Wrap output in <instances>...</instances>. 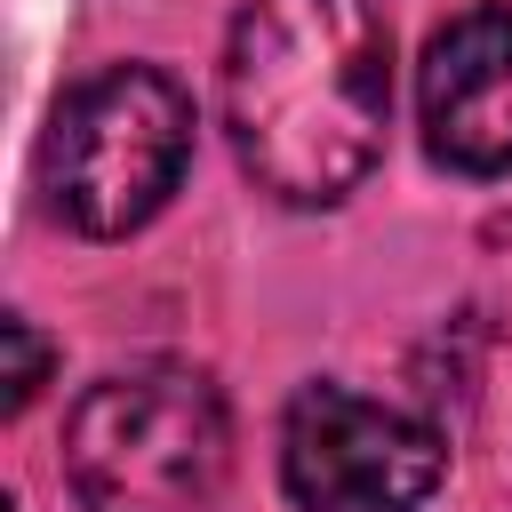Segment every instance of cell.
Wrapping results in <instances>:
<instances>
[{
  "label": "cell",
  "instance_id": "6da1fadb",
  "mask_svg": "<svg viewBox=\"0 0 512 512\" xmlns=\"http://www.w3.org/2000/svg\"><path fill=\"white\" fill-rule=\"evenodd\" d=\"M224 136L280 208H336L392 128V24L376 0H248L216 64Z\"/></svg>",
  "mask_w": 512,
  "mask_h": 512
},
{
  "label": "cell",
  "instance_id": "7a4b0ae2",
  "mask_svg": "<svg viewBox=\"0 0 512 512\" xmlns=\"http://www.w3.org/2000/svg\"><path fill=\"white\" fill-rule=\"evenodd\" d=\"M232 472V408L184 360L96 376L64 416V480L80 512H208Z\"/></svg>",
  "mask_w": 512,
  "mask_h": 512
},
{
  "label": "cell",
  "instance_id": "3957f363",
  "mask_svg": "<svg viewBox=\"0 0 512 512\" xmlns=\"http://www.w3.org/2000/svg\"><path fill=\"white\" fill-rule=\"evenodd\" d=\"M192 128L200 120H192V96L176 72L104 64L48 120V152H40L48 208L88 240L144 232L192 168Z\"/></svg>",
  "mask_w": 512,
  "mask_h": 512
},
{
  "label": "cell",
  "instance_id": "277c9868",
  "mask_svg": "<svg viewBox=\"0 0 512 512\" xmlns=\"http://www.w3.org/2000/svg\"><path fill=\"white\" fill-rule=\"evenodd\" d=\"M440 472V432L352 384H304L280 416V488L296 512H408Z\"/></svg>",
  "mask_w": 512,
  "mask_h": 512
},
{
  "label": "cell",
  "instance_id": "5b68a950",
  "mask_svg": "<svg viewBox=\"0 0 512 512\" xmlns=\"http://www.w3.org/2000/svg\"><path fill=\"white\" fill-rule=\"evenodd\" d=\"M424 152L456 176H512V8H464L416 64Z\"/></svg>",
  "mask_w": 512,
  "mask_h": 512
},
{
  "label": "cell",
  "instance_id": "8992f818",
  "mask_svg": "<svg viewBox=\"0 0 512 512\" xmlns=\"http://www.w3.org/2000/svg\"><path fill=\"white\" fill-rule=\"evenodd\" d=\"M0 344H8V416H24L32 392L48 384V344H40V328H32L24 312L0 320Z\"/></svg>",
  "mask_w": 512,
  "mask_h": 512
}]
</instances>
